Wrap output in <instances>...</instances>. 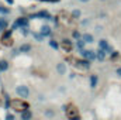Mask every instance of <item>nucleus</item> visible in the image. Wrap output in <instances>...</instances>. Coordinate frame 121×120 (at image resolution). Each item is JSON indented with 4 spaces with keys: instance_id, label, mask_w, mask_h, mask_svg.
<instances>
[{
    "instance_id": "f257e3e1",
    "label": "nucleus",
    "mask_w": 121,
    "mask_h": 120,
    "mask_svg": "<svg viewBox=\"0 0 121 120\" xmlns=\"http://www.w3.org/2000/svg\"><path fill=\"white\" fill-rule=\"evenodd\" d=\"M10 109L14 110V112H17V113H20V112H23L26 109H30V103L27 102V99H21V97L17 96V97H13L11 99Z\"/></svg>"
},
{
    "instance_id": "f03ea898",
    "label": "nucleus",
    "mask_w": 121,
    "mask_h": 120,
    "mask_svg": "<svg viewBox=\"0 0 121 120\" xmlns=\"http://www.w3.org/2000/svg\"><path fill=\"white\" fill-rule=\"evenodd\" d=\"M68 61L72 62V65L80 71H89L91 68V62L87 60H83V58H75V57H69Z\"/></svg>"
},
{
    "instance_id": "7ed1b4c3",
    "label": "nucleus",
    "mask_w": 121,
    "mask_h": 120,
    "mask_svg": "<svg viewBox=\"0 0 121 120\" xmlns=\"http://www.w3.org/2000/svg\"><path fill=\"white\" fill-rule=\"evenodd\" d=\"M23 27H30V18L27 17V16H20V17H17L14 21H13V24L10 26V28L11 30H20V28H23Z\"/></svg>"
},
{
    "instance_id": "20e7f679",
    "label": "nucleus",
    "mask_w": 121,
    "mask_h": 120,
    "mask_svg": "<svg viewBox=\"0 0 121 120\" xmlns=\"http://www.w3.org/2000/svg\"><path fill=\"white\" fill-rule=\"evenodd\" d=\"M65 113H66V119L68 120H82L80 113H79V109H78L73 103H69V105H68Z\"/></svg>"
},
{
    "instance_id": "39448f33",
    "label": "nucleus",
    "mask_w": 121,
    "mask_h": 120,
    "mask_svg": "<svg viewBox=\"0 0 121 120\" xmlns=\"http://www.w3.org/2000/svg\"><path fill=\"white\" fill-rule=\"evenodd\" d=\"M59 47L65 54H70L75 50V41H72L70 38H62L59 41Z\"/></svg>"
},
{
    "instance_id": "423d86ee",
    "label": "nucleus",
    "mask_w": 121,
    "mask_h": 120,
    "mask_svg": "<svg viewBox=\"0 0 121 120\" xmlns=\"http://www.w3.org/2000/svg\"><path fill=\"white\" fill-rule=\"evenodd\" d=\"M28 18H39V20H47V21H49L54 16L48 11V10H45V9H41V10H38L37 13H34V14H28L27 16Z\"/></svg>"
},
{
    "instance_id": "0eeeda50",
    "label": "nucleus",
    "mask_w": 121,
    "mask_h": 120,
    "mask_svg": "<svg viewBox=\"0 0 121 120\" xmlns=\"http://www.w3.org/2000/svg\"><path fill=\"white\" fill-rule=\"evenodd\" d=\"M14 92H16V95H17L18 97H21V99H27V97H30V95H31V90L27 85H17L16 89H14Z\"/></svg>"
},
{
    "instance_id": "6e6552de",
    "label": "nucleus",
    "mask_w": 121,
    "mask_h": 120,
    "mask_svg": "<svg viewBox=\"0 0 121 120\" xmlns=\"http://www.w3.org/2000/svg\"><path fill=\"white\" fill-rule=\"evenodd\" d=\"M79 55H80V58L87 60V61H90V62L97 61L96 60V51H94V50H87V48H85V50L79 51Z\"/></svg>"
},
{
    "instance_id": "1a4fd4ad",
    "label": "nucleus",
    "mask_w": 121,
    "mask_h": 120,
    "mask_svg": "<svg viewBox=\"0 0 121 120\" xmlns=\"http://www.w3.org/2000/svg\"><path fill=\"white\" fill-rule=\"evenodd\" d=\"M39 32H41L45 38H49V37H52L54 30H52V27H51L49 24H42V26L39 27Z\"/></svg>"
},
{
    "instance_id": "9d476101",
    "label": "nucleus",
    "mask_w": 121,
    "mask_h": 120,
    "mask_svg": "<svg viewBox=\"0 0 121 120\" xmlns=\"http://www.w3.org/2000/svg\"><path fill=\"white\" fill-rule=\"evenodd\" d=\"M66 69H68V66H66L65 62H58V64L55 65V71H56V74L60 75V76L66 75Z\"/></svg>"
},
{
    "instance_id": "9b49d317",
    "label": "nucleus",
    "mask_w": 121,
    "mask_h": 120,
    "mask_svg": "<svg viewBox=\"0 0 121 120\" xmlns=\"http://www.w3.org/2000/svg\"><path fill=\"white\" fill-rule=\"evenodd\" d=\"M97 85H99V75L97 74L89 75V86H90V89H96Z\"/></svg>"
},
{
    "instance_id": "f8f14e48",
    "label": "nucleus",
    "mask_w": 121,
    "mask_h": 120,
    "mask_svg": "<svg viewBox=\"0 0 121 120\" xmlns=\"http://www.w3.org/2000/svg\"><path fill=\"white\" fill-rule=\"evenodd\" d=\"M32 117H34V113L31 109H26L20 112V120H32Z\"/></svg>"
},
{
    "instance_id": "ddd939ff",
    "label": "nucleus",
    "mask_w": 121,
    "mask_h": 120,
    "mask_svg": "<svg viewBox=\"0 0 121 120\" xmlns=\"http://www.w3.org/2000/svg\"><path fill=\"white\" fill-rule=\"evenodd\" d=\"M9 26H10V23H9V20L6 18V16H1V17H0V34H3L4 31L7 30Z\"/></svg>"
},
{
    "instance_id": "4468645a",
    "label": "nucleus",
    "mask_w": 121,
    "mask_h": 120,
    "mask_svg": "<svg viewBox=\"0 0 121 120\" xmlns=\"http://www.w3.org/2000/svg\"><path fill=\"white\" fill-rule=\"evenodd\" d=\"M106 58H107L106 51H104V50H101V48H97V50H96V60L99 61V62H104Z\"/></svg>"
},
{
    "instance_id": "2eb2a0df",
    "label": "nucleus",
    "mask_w": 121,
    "mask_h": 120,
    "mask_svg": "<svg viewBox=\"0 0 121 120\" xmlns=\"http://www.w3.org/2000/svg\"><path fill=\"white\" fill-rule=\"evenodd\" d=\"M31 50H32V45H31L30 42H23L21 45H18L20 54H27V52H30Z\"/></svg>"
},
{
    "instance_id": "dca6fc26",
    "label": "nucleus",
    "mask_w": 121,
    "mask_h": 120,
    "mask_svg": "<svg viewBox=\"0 0 121 120\" xmlns=\"http://www.w3.org/2000/svg\"><path fill=\"white\" fill-rule=\"evenodd\" d=\"M13 32H14V30L7 28V30L4 31L3 34H0V41H4V40H11V38H13Z\"/></svg>"
},
{
    "instance_id": "f3484780",
    "label": "nucleus",
    "mask_w": 121,
    "mask_h": 120,
    "mask_svg": "<svg viewBox=\"0 0 121 120\" xmlns=\"http://www.w3.org/2000/svg\"><path fill=\"white\" fill-rule=\"evenodd\" d=\"M82 40L86 42V44H93L94 42V35L90 32H83L82 34Z\"/></svg>"
},
{
    "instance_id": "a211bd4d",
    "label": "nucleus",
    "mask_w": 121,
    "mask_h": 120,
    "mask_svg": "<svg viewBox=\"0 0 121 120\" xmlns=\"http://www.w3.org/2000/svg\"><path fill=\"white\" fill-rule=\"evenodd\" d=\"M3 99H4V102H3V107H4L6 112H9V110H10V102H11V97H10L9 93H4Z\"/></svg>"
},
{
    "instance_id": "6ab92c4d",
    "label": "nucleus",
    "mask_w": 121,
    "mask_h": 120,
    "mask_svg": "<svg viewBox=\"0 0 121 120\" xmlns=\"http://www.w3.org/2000/svg\"><path fill=\"white\" fill-rule=\"evenodd\" d=\"M30 35H32V38H34L37 42H44V40H45V37H44L39 31H31Z\"/></svg>"
},
{
    "instance_id": "aec40b11",
    "label": "nucleus",
    "mask_w": 121,
    "mask_h": 120,
    "mask_svg": "<svg viewBox=\"0 0 121 120\" xmlns=\"http://www.w3.org/2000/svg\"><path fill=\"white\" fill-rule=\"evenodd\" d=\"M75 48H76L78 51H82V50H85V48H86V42H85L82 38L75 40Z\"/></svg>"
},
{
    "instance_id": "412c9836",
    "label": "nucleus",
    "mask_w": 121,
    "mask_h": 120,
    "mask_svg": "<svg viewBox=\"0 0 121 120\" xmlns=\"http://www.w3.org/2000/svg\"><path fill=\"white\" fill-rule=\"evenodd\" d=\"M10 69V62L7 60H0V71L1 72H7Z\"/></svg>"
},
{
    "instance_id": "4be33fe9",
    "label": "nucleus",
    "mask_w": 121,
    "mask_h": 120,
    "mask_svg": "<svg viewBox=\"0 0 121 120\" xmlns=\"http://www.w3.org/2000/svg\"><path fill=\"white\" fill-rule=\"evenodd\" d=\"M97 45H99V48H101V50H104V51H106V50L110 47V42H108L106 38H101V40H99Z\"/></svg>"
},
{
    "instance_id": "5701e85b",
    "label": "nucleus",
    "mask_w": 121,
    "mask_h": 120,
    "mask_svg": "<svg viewBox=\"0 0 121 120\" xmlns=\"http://www.w3.org/2000/svg\"><path fill=\"white\" fill-rule=\"evenodd\" d=\"M11 13V9L4 6V4H0V16H9Z\"/></svg>"
},
{
    "instance_id": "b1692460",
    "label": "nucleus",
    "mask_w": 121,
    "mask_h": 120,
    "mask_svg": "<svg viewBox=\"0 0 121 120\" xmlns=\"http://www.w3.org/2000/svg\"><path fill=\"white\" fill-rule=\"evenodd\" d=\"M55 115H56V113H55L54 109H45V110H44V116H45L47 119H54Z\"/></svg>"
},
{
    "instance_id": "393cba45",
    "label": "nucleus",
    "mask_w": 121,
    "mask_h": 120,
    "mask_svg": "<svg viewBox=\"0 0 121 120\" xmlns=\"http://www.w3.org/2000/svg\"><path fill=\"white\" fill-rule=\"evenodd\" d=\"M80 16H82V11H80L79 9H73V10H72V13H70V18H73V20L80 18Z\"/></svg>"
},
{
    "instance_id": "a878e982",
    "label": "nucleus",
    "mask_w": 121,
    "mask_h": 120,
    "mask_svg": "<svg viewBox=\"0 0 121 120\" xmlns=\"http://www.w3.org/2000/svg\"><path fill=\"white\" fill-rule=\"evenodd\" d=\"M48 44H49V47H51L52 50H55V51L60 48V47H59V42H58V41H56L55 38H51V40L48 41Z\"/></svg>"
},
{
    "instance_id": "bb28decb",
    "label": "nucleus",
    "mask_w": 121,
    "mask_h": 120,
    "mask_svg": "<svg viewBox=\"0 0 121 120\" xmlns=\"http://www.w3.org/2000/svg\"><path fill=\"white\" fill-rule=\"evenodd\" d=\"M108 58H110V61H116V60H118V58H120V52L114 50V51H113V52H111V54L108 55Z\"/></svg>"
},
{
    "instance_id": "cd10ccee",
    "label": "nucleus",
    "mask_w": 121,
    "mask_h": 120,
    "mask_svg": "<svg viewBox=\"0 0 121 120\" xmlns=\"http://www.w3.org/2000/svg\"><path fill=\"white\" fill-rule=\"evenodd\" d=\"M72 38H73V41L82 38V32H80L79 30H72Z\"/></svg>"
},
{
    "instance_id": "c85d7f7f",
    "label": "nucleus",
    "mask_w": 121,
    "mask_h": 120,
    "mask_svg": "<svg viewBox=\"0 0 121 120\" xmlns=\"http://www.w3.org/2000/svg\"><path fill=\"white\" fill-rule=\"evenodd\" d=\"M20 32H21V35H23V37H28V35L31 34L30 27H23V28H20Z\"/></svg>"
},
{
    "instance_id": "c756f323",
    "label": "nucleus",
    "mask_w": 121,
    "mask_h": 120,
    "mask_svg": "<svg viewBox=\"0 0 121 120\" xmlns=\"http://www.w3.org/2000/svg\"><path fill=\"white\" fill-rule=\"evenodd\" d=\"M90 24V18H83V20H80V26L82 27H87Z\"/></svg>"
},
{
    "instance_id": "7c9ffc66",
    "label": "nucleus",
    "mask_w": 121,
    "mask_h": 120,
    "mask_svg": "<svg viewBox=\"0 0 121 120\" xmlns=\"http://www.w3.org/2000/svg\"><path fill=\"white\" fill-rule=\"evenodd\" d=\"M4 120H16V117H14V115H13V113L7 112V113H6V117H4Z\"/></svg>"
},
{
    "instance_id": "2f4dec72",
    "label": "nucleus",
    "mask_w": 121,
    "mask_h": 120,
    "mask_svg": "<svg viewBox=\"0 0 121 120\" xmlns=\"http://www.w3.org/2000/svg\"><path fill=\"white\" fill-rule=\"evenodd\" d=\"M18 54H20L18 48H13V50H11V57H17Z\"/></svg>"
},
{
    "instance_id": "473e14b6",
    "label": "nucleus",
    "mask_w": 121,
    "mask_h": 120,
    "mask_svg": "<svg viewBox=\"0 0 121 120\" xmlns=\"http://www.w3.org/2000/svg\"><path fill=\"white\" fill-rule=\"evenodd\" d=\"M116 75H117L118 78H121V66H118V68H116Z\"/></svg>"
},
{
    "instance_id": "72a5a7b5",
    "label": "nucleus",
    "mask_w": 121,
    "mask_h": 120,
    "mask_svg": "<svg viewBox=\"0 0 121 120\" xmlns=\"http://www.w3.org/2000/svg\"><path fill=\"white\" fill-rule=\"evenodd\" d=\"M94 30H96V32H101V31H103V27H101V26H96Z\"/></svg>"
},
{
    "instance_id": "f704fd0d",
    "label": "nucleus",
    "mask_w": 121,
    "mask_h": 120,
    "mask_svg": "<svg viewBox=\"0 0 121 120\" xmlns=\"http://www.w3.org/2000/svg\"><path fill=\"white\" fill-rule=\"evenodd\" d=\"M76 78V72H70V75H69V79H75Z\"/></svg>"
},
{
    "instance_id": "c9c22d12",
    "label": "nucleus",
    "mask_w": 121,
    "mask_h": 120,
    "mask_svg": "<svg viewBox=\"0 0 121 120\" xmlns=\"http://www.w3.org/2000/svg\"><path fill=\"white\" fill-rule=\"evenodd\" d=\"M66 107H68V105H62V106H60V110H62V112H66Z\"/></svg>"
},
{
    "instance_id": "e433bc0d",
    "label": "nucleus",
    "mask_w": 121,
    "mask_h": 120,
    "mask_svg": "<svg viewBox=\"0 0 121 120\" xmlns=\"http://www.w3.org/2000/svg\"><path fill=\"white\" fill-rule=\"evenodd\" d=\"M4 1H6L7 4H10V6H13V4H14V0H4Z\"/></svg>"
},
{
    "instance_id": "4c0bfd02",
    "label": "nucleus",
    "mask_w": 121,
    "mask_h": 120,
    "mask_svg": "<svg viewBox=\"0 0 121 120\" xmlns=\"http://www.w3.org/2000/svg\"><path fill=\"white\" fill-rule=\"evenodd\" d=\"M79 1H80V3H89L90 0H79Z\"/></svg>"
},
{
    "instance_id": "58836bf2",
    "label": "nucleus",
    "mask_w": 121,
    "mask_h": 120,
    "mask_svg": "<svg viewBox=\"0 0 121 120\" xmlns=\"http://www.w3.org/2000/svg\"><path fill=\"white\" fill-rule=\"evenodd\" d=\"M0 74H1V71H0Z\"/></svg>"
}]
</instances>
